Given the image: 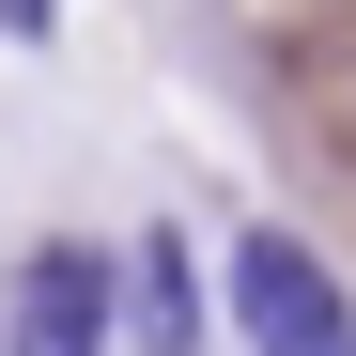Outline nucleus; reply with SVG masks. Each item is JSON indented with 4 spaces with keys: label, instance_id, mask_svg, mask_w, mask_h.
Wrapping results in <instances>:
<instances>
[{
    "label": "nucleus",
    "instance_id": "nucleus-1",
    "mask_svg": "<svg viewBox=\"0 0 356 356\" xmlns=\"http://www.w3.org/2000/svg\"><path fill=\"white\" fill-rule=\"evenodd\" d=\"M232 325H248V356H356V294L294 232H248L232 248Z\"/></svg>",
    "mask_w": 356,
    "mask_h": 356
},
{
    "label": "nucleus",
    "instance_id": "nucleus-2",
    "mask_svg": "<svg viewBox=\"0 0 356 356\" xmlns=\"http://www.w3.org/2000/svg\"><path fill=\"white\" fill-rule=\"evenodd\" d=\"M16 356H108V264L93 248H47L16 279Z\"/></svg>",
    "mask_w": 356,
    "mask_h": 356
},
{
    "label": "nucleus",
    "instance_id": "nucleus-3",
    "mask_svg": "<svg viewBox=\"0 0 356 356\" xmlns=\"http://www.w3.org/2000/svg\"><path fill=\"white\" fill-rule=\"evenodd\" d=\"M186 248H140V356H186Z\"/></svg>",
    "mask_w": 356,
    "mask_h": 356
},
{
    "label": "nucleus",
    "instance_id": "nucleus-4",
    "mask_svg": "<svg viewBox=\"0 0 356 356\" xmlns=\"http://www.w3.org/2000/svg\"><path fill=\"white\" fill-rule=\"evenodd\" d=\"M16 16H47V0H16Z\"/></svg>",
    "mask_w": 356,
    "mask_h": 356
}]
</instances>
